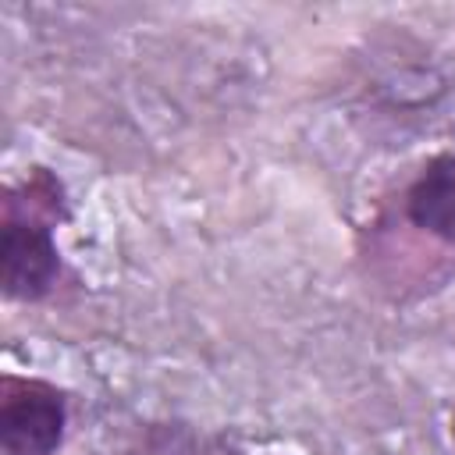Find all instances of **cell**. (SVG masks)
<instances>
[{
    "mask_svg": "<svg viewBox=\"0 0 455 455\" xmlns=\"http://www.w3.org/2000/svg\"><path fill=\"white\" fill-rule=\"evenodd\" d=\"M64 441V398L39 380H4L0 448L4 455H53Z\"/></svg>",
    "mask_w": 455,
    "mask_h": 455,
    "instance_id": "obj_1",
    "label": "cell"
},
{
    "mask_svg": "<svg viewBox=\"0 0 455 455\" xmlns=\"http://www.w3.org/2000/svg\"><path fill=\"white\" fill-rule=\"evenodd\" d=\"M60 274V252L50 228L11 217L4 224V295L7 299H43Z\"/></svg>",
    "mask_w": 455,
    "mask_h": 455,
    "instance_id": "obj_2",
    "label": "cell"
},
{
    "mask_svg": "<svg viewBox=\"0 0 455 455\" xmlns=\"http://www.w3.org/2000/svg\"><path fill=\"white\" fill-rule=\"evenodd\" d=\"M405 213L441 242H455V153L434 156L409 185Z\"/></svg>",
    "mask_w": 455,
    "mask_h": 455,
    "instance_id": "obj_3",
    "label": "cell"
},
{
    "mask_svg": "<svg viewBox=\"0 0 455 455\" xmlns=\"http://www.w3.org/2000/svg\"><path fill=\"white\" fill-rule=\"evenodd\" d=\"M451 430H455V423H451Z\"/></svg>",
    "mask_w": 455,
    "mask_h": 455,
    "instance_id": "obj_4",
    "label": "cell"
}]
</instances>
